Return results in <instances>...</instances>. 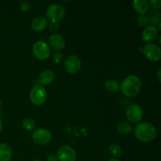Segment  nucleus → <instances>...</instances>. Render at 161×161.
<instances>
[{
  "label": "nucleus",
  "mask_w": 161,
  "mask_h": 161,
  "mask_svg": "<svg viewBox=\"0 0 161 161\" xmlns=\"http://www.w3.org/2000/svg\"><path fill=\"white\" fill-rule=\"evenodd\" d=\"M47 161H58V157L55 154H50L47 157Z\"/></svg>",
  "instance_id": "obj_27"
},
{
  "label": "nucleus",
  "mask_w": 161,
  "mask_h": 161,
  "mask_svg": "<svg viewBox=\"0 0 161 161\" xmlns=\"http://www.w3.org/2000/svg\"><path fill=\"white\" fill-rule=\"evenodd\" d=\"M56 155L60 161H75L76 160V152L69 146H61L58 149Z\"/></svg>",
  "instance_id": "obj_9"
},
{
  "label": "nucleus",
  "mask_w": 161,
  "mask_h": 161,
  "mask_svg": "<svg viewBox=\"0 0 161 161\" xmlns=\"http://www.w3.org/2000/svg\"><path fill=\"white\" fill-rule=\"evenodd\" d=\"M108 161H120V160H118V159H116V158H113V159H110V160Z\"/></svg>",
  "instance_id": "obj_30"
},
{
  "label": "nucleus",
  "mask_w": 161,
  "mask_h": 161,
  "mask_svg": "<svg viewBox=\"0 0 161 161\" xmlns=\"http://www.w3.org/2000/svg\"><path fill=\"white\" fill-rule=\"evenodd\" d=\"M105 86L107 91L111 93H116L119 90V83H118L117 80H113V79H110V80H107L105 83Z\"/></svg>",
  "instance_id": "obj_18"
},
{
  "label": "nucleus",
  "mask_w": 161,
  "mask_h": 161,
  "mask_svg": "<svg viewBox=\"0 0 161 161\" xmlns=\"http://www.w3.org/2000/svg\"><path fill=\"white\" fill-rule=\"evenodd\" d=\"M126 116L127 119L132 124H136L141 121L143 117V110L140 105L137 104L130 105L126 112Z\"/></svg>",
  "instance_id": "obj_8"
},
{
  "label": "nucleus",
  "mask_w": 161,
  "mask_h": 161,
  "mask_svg": "<svg viewBox=\"0 0 161 161\" xmlns=\"http://www.w3.org/2000/svg\"><path fill=\"white\" fill-rule=\"evenodd\" d=\"M22 126L28 131H32L36 127V122L31 118H25L22 122Z\"/></svg>",
  "instance_id": "obj_21"
},
{
  "label": "nucleus",
  "mask_w": 161,
  "mask_h": 161,
  "mask_svg": "<svg viewBox=\"0 0 161 161\" xmlns=\"http://www.w3.org/2000/svg\"><path fill=\"white\" fill-rule=\"evenodd\" d=\"M108 150H109V153L113 157H116V159L118 157H121V155H122V149L116 143H113V144L110 145L109 148H108Z\"/></svg>",
  "instance_id": "obj_20"
},
{
  "label": "nucleus",
  "mask_w": 161,
  "mask_h": 161,
  "mask_svg": "<svg viewBox=\"0 0 161 161\" xmlns=\"http://www.w3.org/2000/svg\"><path fill=\"white\" fill-rule=\"evenodd\" d=\"M47 97V93L45 88L41 85L35 86L31 90L29 94V98L31 103L35 105H41L46 102Z\"/></svg>",
  "instance_id": "obj_3"
},
{
  "label": "nucleus",
  "mask_w": 161,
  "mask_h": 161,
  "mask_svg": "<svg viewBox=\"0 0 161 161\" xmlns=\"http://www.w3.org/2000/svg\"><path fill=\"white\" fill-rule=\"evenodd\" d=\"M32 53L34 56L39 60H46L50 57L51 50L48 43L42 40L35 42L32 47Z\"/></svg>",
  "instance_id": "obj_4"
},
{
  "label": "nucleus",
  "mask_w": 161,
  "mask_h": 161,
  "mask_svg": "<svg viewBox=\"0 0 161 161\" xmlns=\"http://www.w3.org/2000/svg\"><path fill=\"white\" fill-rule=\"evenodd\" d=\"M33 161H40V160H33Z\"/></svg>",
  "instance_id": "obj_32"
},
{
  "label": "nucleus",
  "mask_w": 161,
  "mask_h": 161,
  "mask_svg": "<svg viewBox=\"0 0 161 161\" xmlns=\"http://www.w3.org/2000/svg\"><path fill=\"white\" fill-rule=\"evenodd\" d=\"M12 157L11 148L6 143H0V161H10Z\"/></svg>",
  "instance_id": "obj_16"
},
{
  "label": "nucleus",
  "mask_w": 161,
  "mask_h": 161,
  "mask_svg": "<svg viewBox=\"0 0 161 161\" xmlns=\"http://www.w3.org/2000/svg\"><path fill=\"white\" fill-rule=\"evenodd\" d=\"M48 24V20L44 17H37L32 20L31 27L35 31H41L45 29Z\"/></svg>",
  "instance_id": "obj_13"
},
{
  "label": "nucleus",
  "mask_w": 161,
  "mask_h": 161,
  "mask_svg": "<svg viewBox=\"0 0 161 161\" xmlns=\"http://www.w3.org/2000/svg\"><path fill=\"white\" fill-rule=\"evenodd\" d=\"M149 4L151 5L153 9H160L161 6V1L160 0H152V1L149 2Z\"/></svg>",
  "instance_id": "obj_25"
},
{
  "label": "nucleus",
  "mask_w": 161,
  "mask_h": 161,
  "mask_svg": "<svg viewBox=\"0 0 161 161\" xmlns=\"http://www.w3.org/2000/svg\"><path fill=\"white\" fill-rule=\"evenodd\" d=\"M60 26L58 22H51L50 25V30L53 32H55V31H58L59 30Z\"/></svg>",
  "instance_id": "obj_26"
},
{
  "label": "nucleus",
  "mask_w": 161,
  "mask_h": 161,
  "mask_svg": "<svg viewBox=\"0 0 161 161\" xmlns=\"http://www.w3.org/2000/svg\"><path fill=\"white\" fill-rule=\"evenodd\" d=\"M53 59L56 63H60L63 60V54L61 52H56L53 53Z\"/></svg>",
  "instance_id": "obj_24"
},
{
  "label": "nucleus",
  "mask_w": 161,
  "mask_h": 161,
  "mask_svg": "<svg viewBox=\"0 0 161 161\" xmlns=\"http://www.w3.org/2000/svg\"><path fill=\"white\" fill-rule=\"evenodd\" d=\"M1 108H2V103H1V101H0V111H1Z\"/></svg>",
  "instance_id": "obj_31"
},
{
  "label": "nucleus",
  "mask_w": 161,
  "mask_h": 161,
  "mask_svg": "<svg viewBox=\"0 0 161 161\" xmlns=\"http://www.w3.org/2000/svg\"><path fill=\"white\" fill-rule=\"evenodd\" d=\"M65 16V9L60 4L53 3L47 9V17L51 22H58L62 20Z\"/></svg>",
  "instance_id": "obj_5"
},
{
  "label": "nucleus",
  "mask_w": 161,
  "mask_h": 161,
  "mask_svg": "<svg viewBox=\"0 0 161 161\" xmlns=\"http://www.w3.org/2000/svg\"><path fill=\"white\" fill-rule=\"evenodd\" d=\"M149 20V23H150L153 26H156L160 23V14L159 11L152 10L146 16Z\"/></svg>",
  "instance_id": "obj_17"
},
{
  "label": "nucleus",
  "mask_w": 161,
  "mask_h": 161,
  "mask_svg": "<svg viewBox=\"0 0 161 161\" xmlns=\"http://www.w3.org/2000/svg\"><path fill=\"white\" fill-rule=\"evenodd\" d=\"M149 2L146 0H135L133 2V8L137 13L145 15L149 11Z\"/></svg>",
  "instance_id": "obj_14"
},
{
  "label": "nucleus",
  "mask_w": 161,
  "mask_h": 161,
  "mask_svg": "<svg viewBox=\"0 0 161 161\" xmlns=\"http://www.w3.org/2000/svg\"><path fill=\"white\" fill-rule=\"evenodd\" d=\"M2 130H3V122H2L1 119H0V132L2 131Z\"/></svg>",
  "instance_id": "obj_29"
},
{
  "label": "nucleus",
  "mask_w": 161,
  "mask_h": 161,
  "mask_svg": "<svg viewBox=\"0 0 161 161\" xmlns=\"http://www.w3.org/2000/svg\"><path fill=\"white\" fill-rule=\"evenodd\" d=\"M160 72H161V70H160V69H159L158 72H157V79H158V81H159V82L161 81V79H160Z\"/></svg>",
  "instance_id": "obj_28"
},
{
  "label": "nucleus",
  "mask_w": 161,
  "mask_h": 161,
  "mask_svg": "<svg viewBox=\"0 0 161 161\" xmlns=\"http://www.w3.org/2000/svg\"><path fill=\"white\" fill-rule=\"evenodd\" d=\"M116 130L120 135H127L132 131V126L127 122H121L117 125Z\"/></svg>",
  "instance_id": "obj_19"
},
{
  "label": "nucleus",
  "mask_w": 161,
  "mask_h": 161,
  "mask_svg": "<svg viewBox=\"0 0 161 161\" xmlns=\"http://www.w3.org/2000/svg\"><path fill=\"white\" fill-rule=\"evenodd\" d=\"M49 46L57 52L63 50L65 47V40L60 34H53L49 38Z\"/></svg>",
  "instance_id": "obj_11"
},
{
  "label": "nucleus",
  "mask_w": 161,
  "mask_h": 161,
  "mask_svg": "<svg viewBox=\"0 0 161 161\" xmlns=\"http://www.w3.org/2000/svg\"><path fill=\"white\" fill-rule=\"evenodd\" d=\"M52 138L50 130L44 128H39L32 133V140L36 144L43 146L48 144Z\"/></svg>",
  "instance_id": "obj_7"
},
{
  "label": "nucleus",
  "mask_w": 161,
  "mask_h": 161,
  "mask_svg": "<svg viewBox=\"0 0 161 161\" xmlns=\"http://www.w3.org/2000/svg\"><path fill=\"white\" fill-rule=\"evenodd\" d=\"M157 35H158V29L157 27L149 25L143 30L142 34V39L145 42L149 43V42L155 40L156 38L157 37Z\"/></svg>",
  "instance_id": "obj_12"
},
{
  "label": "nucleus",
  "mask_w": 161,
  "mask_h": 161,
  "mask_svg": "<svg viewBox=\"0 0 161 161\" xmlns=\"http://www.w3.org/2000/svg\"><path fill=\"white\" fill-rule=\"evenodd\" d=\"M157 129L153 124L148 122H142L135 128V135L139 141L149 142L153 141L157 137Z\"/></svg>",
  "instance_id": "obj_2"
},
{
  "label": "nucleus",
  "mask_w": 161,
  "mask_h": 161,
  "mask_svg": "<svg viewBox=\"0 0 161 161\" xmlns=\"http://www.w3.org/2000/svg\"><path fill=\"white\" fill-rule=\"evenodd\" d=\"M145 56L151 61H158L161 58V49L158 45L149 42L144 46L142 50Z\"/></svg>",
  "instance_id": "obj_6"
},
{
  "label": "nucleus",
  "mask_w": 161,
  "mask_h": 161,
  "mask_svg": "<svg viewBox=\"0 0 161 161\" xmlns=\"http://www.w3.org/2000/svg\"><path fill=\"white\" fill-rule=\"evenodd\" d=\"M54 80V73L51 70H44L39 76V81L42 85L47 86L50 84Z\"/></svg>",
  "instance_id": "obj_15"
},
{
  "label": "nucleus",
  "mask_w": 161,
  "mask_h": 161,
  "mask_svg": "<svg viewBox=\"0 0 161 161\" xmlns=\"http://www.w3.org/2000/svg\"><path fill=\"white\" fill-rule=\"evenodd\" d=\"M119 89L125 96L133 97L138 95L142 89L141 80L137 75H130L126 77L121 84Z\"/></svg>",
  "instance_id": "obj_1"
},
{
  "label": "nucleus",
  "mask_w": 161,
  "mask_h": 161,
  "mask_svg": "<svg viewBox=\"0 0 161 161\" xmlns=\"http://www.w3.org/2000/svg\"><path fill=\"white\" fill-rule=\"evenodd\" d=\"M31 8V5L29 2L23 1L20 3V9H21V10L23 11V12H25V13L28 12V11H30Z\"/></svg>",
  "instance_id": "obj_23"
},
{
  "label": "nucleus",
  "mask_w": 161,
  "mask_h": 161,
  "mask_svg": "<svg viewBox=\"0 0 161 161\" xmlns=\"http://www.w3.org/2000/svg\"><path fill=\"white\" fill-rule=\"evenodd\" d=\"M64 69L69 73H77L81 69V61L76 55H69L64 61Z\"/></svg>",
  "instance_id": "obj_10"
},
{
  "label": "nucleus",
  "mask_w": 161,
  "mask_h": 161,
  "mask_svg": "<svg viewBox=\"0 0 161 161\" xmlns=\"http://www.w3.org/2000/svg\"><path fill=\"white\" fill-rule=\"evenodd\" d=\"M137 23L139 25V27H142V28L147 27V25H149V20L146 15H140L137 19Z\"/></svg>",
  "instance_id": "obj_22"
}]
</instances>
